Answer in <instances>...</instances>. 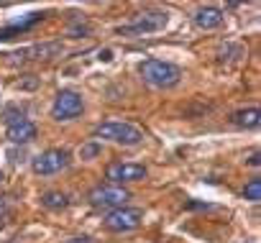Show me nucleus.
Segmentation results:
<instances>
[{
  "label": "nucleus",
  "instance_id": "15",
  "mask_svg": "<svg viewBox=\"0 0 261 243\" xmlns=\"http://www.w3.org/2000/svg\"><path fill=\"white\" fill-rule=\"evenodd\" d=\"M100 154H102V146H100L97 141H87V144L80 146V159H85V161H92V159H97Z\"/></svg>",
  "mask_w": 261,
  "mask_h": 243
},
{
  "label": "nucleus",
  "instance_id": "19",
  "mask_svg": "<svg viewBox=\"0 0 261 243\" xmlns=\"http://www.w3.org/2000/svg\"><path fill=\"white\" fill-rule=\"evenodd\" d=\"M0 179H3V174H0Z\"/></svg>",
  "mask_w": 261,
  "mask_h": 243
},
{
  "label": "nucleus",
  "instance_id": "14",
  "mask_svg": "<svg viewBox=\"0 0 261 243\" xmlns=\"http://www.w3.org/2000/svg\"><path fill=\"white\" fill-rule=\"evenodd\" d=\"M243 197H246L248 202H258V200H261V179H258V177H253V179L246 182V187H243Z\"/></svg>",
  "mask_w": 261,
  "mask_h": 243
},
{
  "label": "nucleus",
  "instance_id": "16",
  "mask_svg": "<svg viewBox=\"0 0 261 243\" xmlns=\"http://www.w3.org/2000/svg\"><path fill=\"white\" fill-rule=\"evenodd\" d=\"M62 243H95L90 235H72V238H67V240H62Z\"/></svg>",
  "mask_w": 261,
  "mask_h": 243
},
{
  "label": "nucleus",
  "instance_id": "1",
  "mask_svg": "<svg viewBox=\"0 0 261 243\" xmlns=\"http://www.w3.org/2000/svg\"><path fill=\"white\" fill-rule=\"evenodd\" d=\"M139 72L144 77V82H149L151 87L159 90H169L174 85H179L182 79V69L172 62H162V59H146L139 64Z\"/></svg>",
  "mask_w": 261,
  "mask_h": 243
},
{
  "label": "nucleus",
  "instance_id": "18",
  "mask_svg": "<svg viewBox=\"0 0 261 243\" xmlns=\"http://www.w3.org/2000/svg\"><path fill=\"white\" fill-rule=\"evenodd\" d=\"M258 159H261V156H258V154H253V156H251V159H248V164H251V167H258V164H261V161H258Z\"/></svg>",
  "mask_w": 261,
  "mask_h": 243
},
{
  "label": "nucleus",
  "instance_id": "6",
  "mask_svg": "<svg viewBox=\"0 0 261 243\" xmlns=\"http://www.w3.org/2000/svg\"><path fill=\"white\" fill-rule=\"evenodd\" d=\"M69 167V151L67 149H49L44 154H39L34 161H31V169L41 177H49V174H57L62 169Z\"/></svg>",
  "mask_w": 261,
  "mask_h": 243
},
{
  "label": "nucleus",
  "instance_id": "9",
  "mask_svg": "<svg viewBox=\"0 0 261 243\" xmlns=\"http://www.w3.org/2000/svg\"><path fill=\"white\" fill-rule=\"evenodd\" d=\"M36 139V126L31 120H18V123H11L8 126V141L11 144H29Z\"/></svg>",
  "mask_w": 261,
  "mask_h": 243
},
{
  "label": "nucleus",
  "instance_id": "4",
  "mask_svg": "<svg viewBox=\"0 0 261 243\" xmlns=\"http://www.w3.org/2000/svg\"><path fill=\"white\" fill-rule=\"evenodd\" d=\"M141 223H144V210H139V207H115L105 218V228L113 233L136 230Z\"/></svg>",
  "mask_w": 261,
  "mask_h": 243
},
{
  "label": "nucleus",
  "instance_id": "5",
  "mask_svg": "<svg viewBox=\"0 0 261 243\" xmlns=\"http://www.w3.org/2000/svg\"><path fill=\"white\" fill-rule=\"evenodd\" d=\"M82 110H85L82 97H80L74 90H62V92L54 97L51 118H54V120H74L77 115H82Z\"/></svg>",
  "mask_w": 261,
  "mask_h": 243
},
{
  "label": "nucleus",
  "instance_id": "12",
  "mask_svg": "<svg viewBox=\"0 0 261 243\" xmlns=\"http://www.w3.org/2000/svg\"><path fill=\"white\" fill-rule=\"evenodd\" d=\"M41 205L49 207V210H64V207L69 205V197H67L64 192H46V195L41 197Z\"/></svg>",
  "mask_w": 261,
  "mask_h": 243
},
{
  "label": "nucleus",
  "instance_id": "10",
  "mask_svg": "<svg viewBox=\"0 0 261 243\" xmlns=\"http://www.w3.org/2000/svg\"><path fill=\"white\" fill-rule=\"evenodd\" d=\"M223 11L220 8H213V6H207V8H200L197 13H195V26L197 29H202V31H213V29H218L220 23H223Z\"/></svg>",
  "mask_w": 261,
  "mask_h": 243
},
{
  "label": "nucleus",
  "instance_id": "3",
  "mask_svg": "<svg viewBox=\"0 0 261 243\" xmlns=\"http://www.w3.org/2000/svg\"><path fill=\"white\" fill-rule=\"evenodd\" d=\"M169 16L164 11H146L141 13L136 21H130L125 26H118V34L120 36H146V34H156L167 26Z\"/></svg>",
  "mask_w": 261,
  "mask_h": 243
},
{
  "label": "nucleus",
  "instance_id": "11",
  "mask_svg": "<svg viewBox=\"0 0 261 243\" xmlns=\"http://www.w3.org/2000/svg\"><path fill=\"white\" fill-rule=\"evenodd\" d=\"M233 123L238 128H256L261 123V113H258V107H243L233 115Z\"/></svg>",
  "mask_w": 261,
  "mask_h": 243
},
{
  "label": "nucleus",
  "instance_id": "17",
  "mask_svg": "<svg viewBox=\"0 0 261 243\" xmlns=\"http://www.w3.org/2000/svg\"><path fill=\"white\" fill-rule=\"evenodd\" d=\"M100 59H102V62H110V59H113V54L105 49V51H100Z\"/></svg>",
  "mask_w": 261,
  "mask_h": 243
},
{
  "label": "nucleus",
  "instance_id": "7",
  "mask_svg": "<svg viewBox=\"0 0 261 243\" xmlns=\"http://www.w3.org/2000/svg\"><path fill=\"white\" fill-rule=\"evenodd\" d=\"M95 207H125V202L130 200V192L125 187H95L87 197Z\"/></svg>",
  "mask_w": 261,
  "mask_h": 243
},
{
  "label": "nucleus",
  "instance_id": "8",
  "mask_svg": "<svg viewBox=\"0 0 261 243\" xmlns=\"http://www.w3.org/2000/svg\"><path fill=\"white\" fill-rule=\"evenodd\" d=\"M105 177L115 184H123V182H139L146 177V167L144 164H128V161H115L105 169Z\"/></svg>",
  "mask_w": 261,
  "mask_h": 243
},
{
  "label": "nucleus",
  "instance_id": "2",
  "mask_svg": "<svg viewBox=\"0 0 261 243\" xmlns=\"http://www.w3.org/2000/svg\"><path fill=\"white\" fill-rule=\"evenodd\" d=\"M95 136L120 146H139L144 141V131L136 128L134 123H123V120H105L95 128Z\"/></svg>",
  "mask_w": 261,
  "mask_h": 243
},
{
  "label": "nucleus",
  "instance_id": "13",
  "mask_svg": "<svg viewBox=\"0 0 261 243\" xmlns=\"http://www.w3.org/2000/svg\"><path fill=\"white\" fill-rule=\"evenodd\" d=\"M62 49V44H41V46H31L26 54H34L31 59H49L51 54H57Z\"/></svg>",
  "mask_w": 261,
  "mask_h": 243
}]
</instances>
